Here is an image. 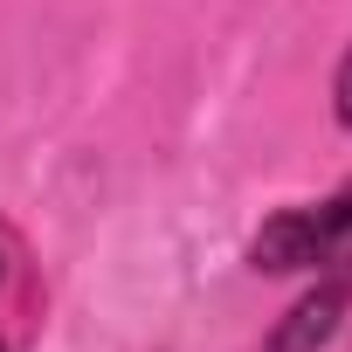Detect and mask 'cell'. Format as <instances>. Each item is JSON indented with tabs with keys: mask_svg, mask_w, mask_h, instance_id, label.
Segmentation results:
<instances>
[{
	"mask_svg": "<svg viewBox=\"0 0 352 352\" xmlns=\"http://www.w3.org/2000/svg\"><path fill=\"white\" fill-rule=\"evenodd\" d=\"M345 297H352V276L345 270H331L297 311H290V324L270 338V352H318L324 338H331V324H338V311H345Z\"/></svg>",
	"mask_w": 352,
	"mask_h": 352,
	"instance_id": "cell-2",
	"label": "cell"
},
{
	"mask_svg": "<svg viewBox=\"0 0 352 352\" xmlns=\"http://www.w3.org/2000/svg\"><path fill=\"white\" fill-rule=\"evenodd\" d=\"M331 111H338V124L352 131V49H345V63H338V76H331Z\"/></svg>",
	"mask_w": 352,
	"mask_h": 352,
	"instance_id": "cell-3",
	"label": "cell"
},
{
	"mask_svg": "<svg viewBox=\"0 0 352 352\" xmlns=\"http://www.w3.org/2000/svg\"><path fill=\"white\" fill-rule=\"evenodd\" d=\"M249 263L263 276H297V270H345L352 276V187H338L318 208H283L256 228Z\"/></svg>",
	"mask_w": 352,
	"mask_h": 352,
	"instance_id": "cell-1",
	"label": "cell"
}]
</instances>
